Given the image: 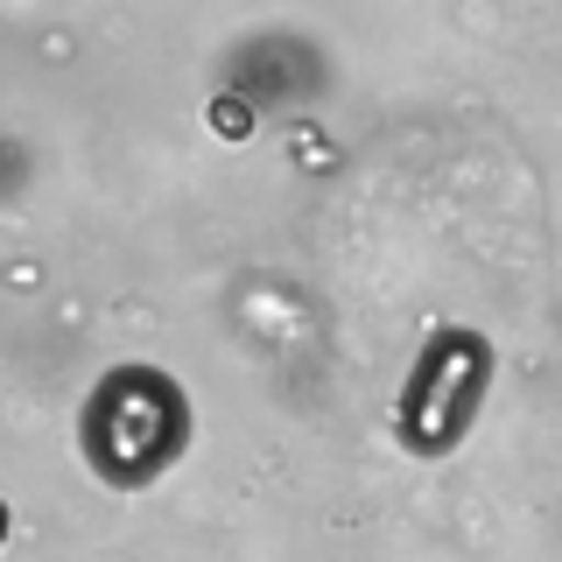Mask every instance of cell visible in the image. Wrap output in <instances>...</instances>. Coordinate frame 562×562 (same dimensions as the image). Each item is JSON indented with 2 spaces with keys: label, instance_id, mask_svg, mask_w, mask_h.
Listing matches in <instances>:
<instances>
[{
  "label": "cell",
  "instance_id": "1",
  "mask_svg": "<svg viewBox=\"0 0 562 562\" xmlns=\"http://www.w3.org/2000/svg\"><path fill=\"white\" fill-rule=\"evenodd\" d=\"M78 443L105 485H148L190 443V401L155 366H113L78 415Z\"/></svg>",
  "mask_w": 562,
  "mask_h": 562
},
{
  "label": "cell",
  "instance_id": "2",
  "mask_svg": "<svg viewBox=\"0 0 562 562\" xmlns=\"http://www.w3.org/2000/svg\"><path fill=\"white\" fill-rule=\"evenodd\" d=\"M485 373H492V351H485L479 330H436L422 366H415V380H408V394H401V415H394L401 443L415 457H443L464 436L471 408H479Z\"/></svg>",
  "mask_w": 562,
  "mask_h": 562
},
{
  "label": "cell",
  "instance_id": "3",
  "mask_svg": "<svg viewBox=\"0 0 562 562\" xmlns=\"http://www.w3.org/2000/svg\"><path fill=\"white\" fill-rule=\"evenodd\" d=\"M0 541H8V506H0Z\"/></svg>",
  "mask_w": 562,
  "mask_h": 562
}]
</instances>
